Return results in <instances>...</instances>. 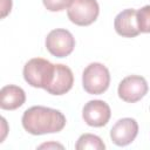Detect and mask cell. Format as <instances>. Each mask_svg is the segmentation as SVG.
Here are the masks:
<instances>
[{"label": "cell", "mask_w": 150, "mask_h": 150, "mask_svg": "<svg viewBox=\"0 0 150 150\" xmlns=\"http://www.w3.org/2000/svg\"><path fill=\"white\" fill-rule=\"evenodd\" d=\"M21 122L27 132L32 135H45L61 131L66 125V117L60 110L34 105L23 112Z\"/></svg>", "instance_id": "6da1fadb"}, {"label": "cell", "mask_w": 150, "mask_h": 150, "mask_svg": "<svg viewBox=\"0 0 150 150\" xmlns=\"http://www.w3.org/2000/svg\"><path fill=\"white\" fill-rule=\"evenodd\" d=\"M55 64L42 57L30 59L23 67L25 81L34 88L46 89L53 81Z\"/></svg>", "instance_id": "7a4b0ae2"}, {"label": "cell", "mask_w": 150, "mask_h": 150, "mask_svg": "<svg viewBox=\"0 0 150 150\" xmlns=\"http://www.w3.org/2000/svg\"><path fill=\"white\" fill-rule=\"evenodd\" d=\"M110 84V74L105 66L93 62L86 67L82 74L83 89L91 95L103 94Z\"/></svg>", "instance_id": "3957f363"}, {"label": "cell", "mask_w": 150, "mask_h": 150, "mask_svg": "<svg viewBox=\"0 0 150 150\" xmlns=\"http://www.w3.org/2000/svg\"><path fill=\"white\" fill-rule=\"evenodd\" d=\"M100 7L96 0H73L67 15L77 26H89L98 16Z\"/></svg>", "instance_id": "277c9868"}, {"label": "cell", "mask_w": 150, "mask_h": 150, "mask_svg": "<svg viewBox=\"0 0 150 150\" xmlns=\"http://www.w3.org/2000/svg\"><path fill=\"white\" fill-rule=\"evenodd\" d=\"M75 47L73 34L63 28H56L48 33L46 38V48L55 57L68 56Z\"/></svg>", "instance_id": "5b68a950"}, {"label": "cell", "mask_w": 150, "mask_h": 150, "mask_svg": "<svg viewBox=\"0 0 150 150\" xmlns=\"http://www.w3.org/2000/svg\"><path fill=\"white\" fill-rule=\"evenodd\" d=\"M149 90L144 77L138 75H130L124 77L118 84V96L128 103H135L143 98Z\"/></svg>", "instance_id": "8992f818"}, {"label": "cell", "mask_w": 150, "mask_h": 150, "mask_svg": "<svg viewBox=\"0 0 150 150\" xmlns=\"http://www.w3.org/2000/svg\"><path fill=\"white\" fill-rule=\"evenodd\" d=\"M111 116V110L108 103L101 100H93L84 104L82 110V117L84 122L95 128L105 125Z\"/></svg>", "instance_id": "52a82bcc"}, {"label": "cell", "mask_w": 150, "mask_h": 150, "mask_svg": "<svg viewBox=\"0 0 150 150\" xmlns=\"http://www.w3.org/2000/svg\"><path fill=\"white\" fill-rule=\"evenodd\" d=\"M138 134V124L136 120L125 117L118 120L110 130V138L114 144L125 146L130 144Z\"/></svg>", "instance_id": "ba28073f"}, {"label": "cell", "mask_w": 150, "mask_h": 150, "mask_svg": "<svg viewBox=\"0 0 150 150\" xmlns=\"http://www.w3.org/2000/svg\"><path fill=\"white\" fill-rule=\"evenodd\" d=\"M74 84V75L69 67L55 64V71L52 83L45 89L52 95H63L68 93Z\"/></svg>", "instance_id": "9c48e42d"}, {"label": "cell", "mask_w": 150, "mask_h": 150, "mask_svg": "<svg viewBox=\"0 0 150 150\" xmlns=\"http://www.w3.org/2000/svg\"><path fill=\"white\" fill-rule=\"evenodd\" d=\"M136 14L137 12L135 9L128 8L116 15L114 20V27L118 35L124 38H134L141 33L137 26Z\"/></svg>", "instance_id": "30bf717a"}, {"label": "cell", "mask_w": 150, "mask_h": 150, "mask_svg": "<svg viewBox=\"0 0 150 150\" xmlns=\"http://www.w3.org/2000/svg\"><path fill=\"white\" fill-rule=\"evenodd\" d=\"M26 101V94L22 88L8 84L0 90V107L4 110H15Z\"/></svg>", "instance_id": "8fae6325"}, {"label": "cell", "mask_w": 150, "mask_h": 150, "mask_svg": "<svg viewBox=\"0 0 150 150\" xmlns=\"http://www.w3.org/2000/svg\"><path fill=\"white\" fill-rule=\"evenodd\" d=\"M75 149H77V150H86V149L104 150L105 145L98 136L93 135V134H83L79 137V139L75 144Z\"/></svg>", "instance_id": "7c38bea8"}, {"label": "cell", "mask_w": 150, "mask_h": 150, "mask_svg": "<svg viewBox=\"0 0 150 150\" xmlns=\"http://www.w3.org/2000/svg\"><path fill=\"white\" fill-rule=\"evenodd\" d=\"M137 26L141 33H150V5H146L137 11Z\"/></svg>", "instance_id": "4fadbf2b"}, {"label": "cell", "mask_w": 150, "mask_h": 150, "mask_svg": "<svg viewBox=\"0 0 150 150\" xmlns=\"http://www.w3.org/2000/svg\"><path fill=\"white\" fill-rule=\"evenodd\" d=\"M45 7L50 12H60L70 6L73 0H42Z\"/></svg>", "instance_id": "5bb4252c"}, {"label": "cell", "mask_w": 150, "mask_h": 150, "mask_svg": "<svg viewBox=\"0 0 150 150\" xmlns=\"http://www.w3.org/2000/svg\"><path fill=\"white\" fill-rule=\"evenodd\" d=\"M12 8V0H2L1 1V18H5Z\"/></svg>", "instance_id": "9a60e30c"}, {"label": "cell", "mask_w": 150, "mask_h": 150, "mask_svg": "<svg viewBox=\"0 0 150 150\" xmlns=\"http://www.w3.org/2000/svg\"><path fill=\"white\" fill-rule=\"evenodd\" d=\"M40 149H43V148H63V145H61V144H57V143H46V144H42V145H40L39 146Z\"/></svg>", "instance_id": "2e32d148"}]
</instances>
